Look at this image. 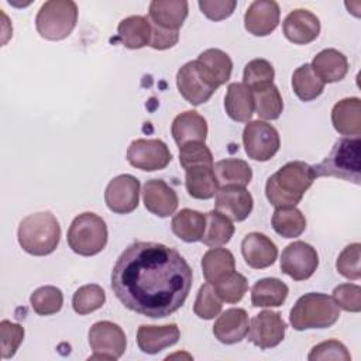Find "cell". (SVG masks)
<instances>
[{"label": "cell", "mask_w": 361, "mask_h": 361, "mask_svg": "<svg viewBox=\"0 0 361 361\" xmlns=\"http://www.w3.org/2000/svg\"><path fill=\"white\" fill-rule=\"evenodd\" d=\"M192 279L190 265L175 248L135 241L117 258L111 271V289L124 307L161 319L183 306Z\"/></svg>", "instance_id": "obj_1"}, {"label": "cell", "mask_w": 361, "mask_h": 361, "mask_svg": "<svg viewBox=\"0 0 361 361\" xmlns=\"http://www.w3.org/2000/svg\"><path fill=\"white\" fill-rule=\"evenodd\" d=\"M316 179L313 166L292 161L281 166L265 183V196L275 207L296 206Z\"/></svg>", "instance_id": "obj_2"}, {"label": "cell", "mask_w": 361, "mask_h": 361, "mask_svg": "<svg viewBox=\"0 0 361 361\" xmlns=\"http://www.w3.org/2000/svg\"><path fill=\"white\" fill-rule=\"evenodd\" d=\"M20 247L35 257L54 252L61 240V226L51 212H37L20 221L17 230Z\"/></svg>", "instance_id": "obj_3"}, {"label": "cell", "mask_w": 361, "mask_h": 361, "mask_svg": "<svg viewBox=\"0 0 361 361\" xmlns=\"http://www.w3.org/2000/svg\"><path fill=\"white\" fill-rule=\"evenodd\" d=\"M338 317L340 309L330 296L310 292L296 300L290 310L289 322L295 330L302 331L331 327Z\"/></svg>", "instance_id": "obj_4"}, {"label": "cell", "mask_w": 361, "mask_h": 361, "mask_svg": "<svg viewBox=\"0 0 361 361\" xmlns=\"http://www.w3.org/2000/svg\"><path fill=\"white\" fill-rule=\"evenodd\" d=\"M360 137L337 140L330 154L313 166L316 178L331 176L360 185Z\"/></svg>", "instance_id": "obj_5"}, {"label": "cell", "mask_w": 361, "mask_h": 361, "mask_svg": "<svg viewBox=\"0 0 361 361\" xmlns=\"http://www.w3.org/2000/svg\"><path fill=\"white\" fill-rule=\"evenodd\" d=\"M109 231L106 221L92 212L76 216L68 228L69 248L83 257H92L103 251L107 244Z\"/></svg>", "instance_id": "obj_6"}, {"label": "cell", "mask_w": 361, "mask_h": 361, "mask_svg": "<svg viewBox=\"0 0 361 361\" xmlns=\"http://www.w3.org/2000/svg\"><path fill=\"white\" fill-rule=\"evenodd\" d=\"M78 21V6L72 0L45 1L37 13L35 27L38 34L49 41L66 38Z\"/></svg>", "instance_id": "obj_7"}, {"label": "cell", "mask_w": 361, "mask_h": 361, "mask_svg": "<svg viewBox=\"0 0 361 361\" xmlns=\"http://www.w3.org/2000/svg\"><path fill=\"white\" fill-rule=\"evenodd\" d=\"M176 86L182 97L193 106L206 103L219 89L196 59L189 61L179 68L176 73Z\"/></svg>", "instance_id": "obj_8"}, {"label": "cell", "mask_w": 361, "mask_h": 361, "mask_svg": "<svg viewBox=\"0 0 361 361\" xmlns=\"http://www.w3.org/2000/svg\"><path fill=\"white\" fill-rule=\"evenodd\" d=\"M89 345L93 355L89 360H118L127 347V338L123 329L109 320L96 322L89 329Z\"/></svg>", "instance_id": "obj_9"}, {"label": "cell", "mask_w": 361, "mask_h": 361, "mask_svg": "<svg viewBox=\"0 0 361 361\" xmlns=\"http://www.w3.org/2000/svg\"><path fill=\"white\" fill-rule=\"evenodd\" d=\"M243 144L248 158L259 162L269 161L281 147L276 128L267 121H248L243 131Z\"/></svg>", "instance_id": "obj_10"}, {"label": "cell", "mask_w": 361, "mask_h": 361, "mask_svg": "<svg viewBox=\"0 0 361 361\" xmlns=\"http://www.w3.org/2000/svg\"><path fill=\"white\" fill-rule=\"evenodd\" d=\"M172 154L162 140L138 138L131 141L127 148V161L131 166L152 172L168 166Z\"/></svg>", "instance_id": "obj_11"}, {"label": "cell", "mask_w": 361, "mask_h": 361, "mask_svg": "<svg viewBox=\"0 0 361 361\" xmlns=\"http://www.w3.org/2000/svg\"><path fill=\"white\" fill-rule=\"evenodd\" d=\"M281 271L293 281L309 279L319 267L317 251L305 241H293L281 255Z\"/></svg>", "instance_id": "obj_12"}, {"label": "cell", "mask_w": 361, "mask_h": 361, "mask_svg": "<svg viewBox=\"0 0 361 361\" xmlns=\"http://www.w3.org/2000/svg\"><path fill=\"white\" fill-rule=\"evenodd\" d=\"M140 200V180L128 173L113 178L104 190V202L110 212L128 214L134 212Z\"/></svg>", "instance_id": "obj_13"}, {"label": "cell", "mask_w": 361, "mask_h": 361, "mask_svg": "<svg viewBox=\"0 0 361 361\" xmlns=\"http://www.w3.org/2000/svg\"><path fill=\"white\" fill-rule=\"evenodd\" d=\"M286 323L281 313L272 310H262L255 314L248 327V340L261 350L276 347L283 338Z\"/></svg>", "instance_id": "obj_14"}, {"label": "cell", "mask_w": 361, "mask_h": 361, "mask_svg": "<svg viewBox=\"0 0 361 361\" xmlns=\"http://www.w3.org/2000/svg\"><path fill=\"white\" fill-rule=\"evenodd\" d=\"M252 207L254 199L243 186H223L216 193V210L233 221H244Z\"/></svg>", "instance_id": "obj_15"}, {"label": "cell", "mask_w": 361, "mask_h": 361, "mask_svg": "<svg viewBox=\"0 0 361 361\" xmlns=\"http://www.w3.org/2000/svg\"><path fill=\"white\" fill-rule=\"evenodd\" d=\"M279 6L274 0L252 1L244 16L245 30L255 37L269 35L279 24Z\"/></svg>", "instance_id": "obj_16"}, {"label": "cell", "mask_w": 361, "mask_h": 361, "mask_svg": "<svg viewBox=\"0 0 361 361\" xmlns=\"http://www.w3.org/2000/svg\"><path fill=\"white\" fill-rule=\"evenodd\" d=\"M282 31L288 41L298 45H306L319 37L320 21L312 11L296 8L285 17Z\"/></svg>", "instance_id": "obj_17"}, {"label": "cell", "mask_w": 361, "mask_h": 361, "mask_svg": "<svg viewBox=\"0 0 361 361\" xmlns=\"http://www.w3.org/2000/svg\"><path fill=\"white\" fill-rule=\"evenodd\" d=\"M241 254L248 267L264 269L271 267L278 257V247L262 233H248L241 241Z\"/></svg>", "instance_id": "obj_18"}, {"label": "cell", "mask_w": 361, "mask_h": 361, "mask_svg": "<svg viewBox=\"0 0 361 361\" xmlns=\"http://www.w3.org/2000/svg\"><path fill=\"white\" fill-rule=\"evenodd\" d=\"M142 200L148 212L158 217H168L178 209V195L162 179H149L142 188Z\"/></svg>", "instance_id": "obj_19"}, {"label": "cell", "mask_w": 361, "mask_h": 361, "mask_svg": "<svg viewBox=\"0 0 361 361\" xmlns=\"http://www.w3.org/2000/svg\"><path fill=\"white\" fill-rule=\"evenodd\" d=\"M248 314L241 307H231L223 312L213 326L214 337L223 344H235L248 334Z\"/></svg>", "instance_id": "obj_20"}, {"label": "cell", "mask_w": 361, "mask_h": 361, "mask_svg": "<svg viewBox=\"0 0 361 361\" xmlns=\"http://www.w3.org/2000/svg\"><path fill=\"white\" fill-rule=\"evenodd\" d=\"M179 337L180 333L175 323L164 326L141 324L137 330V344L145 354H158L159 351L176 344Z\"/></svg>", "instance_id": "obj_21"}, {"label": "cell", "mask_w": 361, "mask_h": 361, "mask_svg": "<svg viewBox=\"0 0 361 361\" xmlns=\"http://www.w3.org/2000/svg\"><path fill=\"white\" fill-rule=\"evenodd\" d=\"M189 11V4L185 0H154L149 3L148 18L152 24L165 28L178 31Z\"/></svg>", "instance_id": "obj_22"}, {"label": "cell", "mask_w": 361, "mask_h": 361, "mask_svg": "<svg viewBox=\"0 0 361 361\" xmlns=\"http://www.w3.org/2000/svg\"><path fill=\"white\" fill-rule=\"evenodd\" d=\"M331 123L341 135L360 137L361 100L358 97H345L337 102L331 110Z\"/></svg>", "instance_id": "obj_23"}, {"label": "cell", "mask_w": 361, "mask_h": 361, "mask_svg": "<svg viewBox=\"0 0 361 361\" xmlns=\"http://www.w3.org/2000/svg\"><path fill=\"white\" fill-rule=\"evenodd\" d=\"M172 137L178 147L192 141H206L207 123L206 118L195 110H186L178 114L171 126Z\"/></svg>", "instance_id": "obj_24"}, {"label": "cell", "mask_w": 361, "mask_h": 361, "mask_svg": "<svg viewBox=\"0 0 361 361\" xmlns=\"http://www.w3.org/2000/svg\"><path fill=\"white\" fill-rule=\"evenodd\" d=\"M310 66L324 85L340 82L348 72L347 56L334 48L320 51L313 58Z\"/></svg>", "instance_id": "obj_25"}, {"label": "cell", "mask_w": 361, "mask_h": 361, "mask_svg": "<svg viewBox=\"0 0 361 361\" xmlns=\"http://www.w3.org/2000/svg\"><path fill=\"white\" fill-rule=\"evenodd\" d=\"M227 116L238 123H248L254 113L252 92L244 83H230L224 97Z\"/></svg>", "instance_id": "obj_26"}, {"label": "cell", "mask_w": 361, "mask_h": 361, "mask_svg": "<svg viewBox=\"0 0 361 361\" xmlns=\"http://www.w3.org/2000/svg\"><path fill=\"white\" fill-rule=\"evenodd\" d=\"M185 186L189 196L193 199H212L219 190V182L216 179L213 166L197 165L185 169Z\"/></svg>", "instance_id": "obj_27"}, {"label": "cell", "mask_w": 361, "mask_h": 361, "mask_svg": "<svg viewBox=\"0 0 361 361\" xmlns=\"http://www.w3.org/2000/svg\"><path fill=\"white\" fill-rule=\"evenodd\" d=\"M202 271L206 282L214 285L235 271L234 255L227 248L213 247L202 258Z\"/></svg>", "instance_id": "obj_28"}, {"label": "cell", "mask_w": 361, "mask_h": 361, "mask_svg": "<svg viewBox=\"0 0 361 361\" xmlns=\"http://www.w3.org/2000/svg\"><path fill=\"white\" fill-rule=\"evenodd\" d=\"M118 39L128 49H140L149 45L151 21L144 16H130L118 23Z\"/></svg>", "instance_id": "obj_29"}, {"label": "cell", "mask_w": 361, "mask_h": 361, "mask_svg": "<svg viewBox=\"0 0 361 361\" xmlns=\"http://www.w3.org/2000/svg\"><path fill=\"white\" fill-rule=\"evenodd\" d=\"M289 293V288L278 278H264L251 288V303L254 307L282 306Z\"/></svg>", "instance_id": "obj_30"}, {"label": "cell", "mask_w": 361, "mask_h": 361, "mask_svg": "<svg viewBox=\"0 0 361 361\" xmlns=\"http://www.w3.org/2000/svg\"><path fill=\"white\" fill-rule=\"evenodd\" d=\"M171 228L185 243L200 241L206 228V214L192 209H182L172 217Z\"/></svg>", "instance_id": "obj_31"}, {"label": "cell", "mask_w": 361, "mask_h": 361, "mask_svg": "<svg viewBox=\"0 0 361 361\" xmlns=\"http://www.w3.org/2000/svg\"><path fill=\"white\" fill-rule=\"evenodd\" d=\"M219 188L223 186H243L245 188L252 179L251 166L238 158H226L213 165Z\"/></svg>", "instance_id": "obj_32"}, {"label": "cell", "mask_w": 361, "mask_h": 361, "mask_svg": "<svg viewBox=\"0 0 361 361\" xmlns=\"http://www.w3.org/2000/svg\"><path fill=\"white\" fill-rule=\"evenodd\" d=\"M217 86L228 82L233 72L231 58L219 48H209L199 54L196 59Z\"/></svg>", "instance_id": "obj_33"}, {"label": "cell", "mask_w": 361, "mask_h": 361, "mask_svg": "<svg viewBox=\"0 0 361 361\" xmlns=\"http://www.w3.org/2000/svg\"><path fill=\"white\" fill-rule=\"evenodd\" d=\"M234 234V226L231 220L217 210L206 213V228L202 237V243L207 247H220L227 244Z\"/></svg>", "instance_id": "obj_34"}, {"label": "cell", "mask_w": 361, "mask_h": 361, "mask_svg": "<svg viewBox=\"0 0 361 361\" xmlns=\"http://www.w3.org/2000/svg\"><path fill=\"white\" fill-rule=\"evenodd\" d=\"M254 96V110L262 120H276L282 114L283 100L274 83L251 90Z\"/></svg>", "instance_id": "obj_35"}, {"label": "cell", "mask_w": 361, "mask_h": 361, "mask_svg": "<svg viewBox=\"0 0 361 361\" xmlns=\"http://www.w3.org/2000/svg\"><path fill=\"white\" fill-rule=\"evenodd\" d=\"M272 228L285 238H295L306 230V219L296 206L276 207L272 214Z\"/></svg>", "instance_id": "obj_36"}, {"label": "cell", "mask_w": 361, "mask_h": 361, "mask_svg": "<svg viewBox=\"0 0 361 361\" xmlns=\"http://www.w3.org/2000/svg\"><path fill=\"white\" fill-rule=\"evenodd\" d=\"M292 89L302 102H310L323 93L324 82L313 72L310 63H303L292 75Z\"/></svg>", "instance_id": "obj_37"}, {"label": "cell", "mask_w": 361, "mask_h": 361, "mask_svg": "<svg viewBox=\"0 0 361 361\" xmlns=\"http://www.w3.org/2000/svg\"><path fill=\"white\" fill-rule=\"evenodd\" d=\"M32 310L39 316L55 314L62 309L63 295L62 290L52 285H45L35 289L30 296Z\"/></svg>", "instance_id": "obj_38"}, {"label": "cell", "mask_w": 361, "mask_h": 361, "mask_svg": "<svg viewBox=\"0 0 361 361\" xmlns=\"http://www.w3.org/2000/svg\"><path fill=\"white\" fill-rule=\"evenodd\" d=\"M106 302L104 289L96 283H89L80 286L72 296V307L80 314H89L97 309H100Z\"/></svg>", "instance_id": "obj_39"}, {"label": "cell", "mask_w": 361, "mask_h": 361, "mask_svg": "<svg viewBox=\"0 0 361 361\" xmlns=\"http://www.w3.org/2000/svg\"><path fill=\"white\" fill-rule=\"evenodd\" d=\"M275 78V71L274 66L269 61L257 58L250 61L244 66V73H243V83L250 89L255 90L259 89L265 85L274 83Z\"/></svg>", "instance_id": "obj_40"}, {"label": "cell", "mask_w": 361, "mask_h": 361, "mask_svg": "<svg viewBox=\"0 0 361 361\" xmlns=\"http://www.w3.org/2000/svg\"><path fill=\"white\" fill-rule=\"evenodd\" d=\"M223 307V300L219 298L214 286L209 282L203 283L199 288L197 296L195 299L193 312L199 319L212 320L214 319Z\"/></svg>", "instance_id": "obj_41"}, {"label": "cell", "mask_w": 361, "mask_h": 361, "mask_svg": "<svg viewBox=\"0 0 361 361\" xmlns=\"http://www.w3.org/2000/svg\"><path fill=\"white\" fill-rule=\"evenodd\" d=\"M219 298L227 303H237L248 289L247 278L240 272H231L228 276L213 285Z\"/></svg>", "instance_id": "obj_42"}, {"label": "cell", "mask_w": 361, "mask_h": 361, "mask_svg": "<svg viewBox=\"0 0 361 361\" xmlns=\"http://www.w3.org/2000/svg\"><path fill=\"white\" fill-rule=\"evenodd\" d=\"M179 164L183 169L197 165H214L212 151L203 141H192L179 147Z\"/></svg>", "instance_id": "obj_43"}, {"label": "cell", "mask_w": 361, "mask_h": 361, "mask_svg": "<svg viewBox=\"0 0 361 361\" xmlns=\"http://www.w3.org/2000/svg\"><path fill=\"white\" fill-rule=\"evenodd\" d=\"M360 257H361V244L353 243L347 245L338 255L336 268L338 274L347 279L357 281L361 278L360 269Z\"/></svg>", "instance_id": "obj_44"}, {"label": "cell", "mask_w": 361, "mask_h": 361, "mask_svg": "<svg viewBox=\"0 0 361 361\" xmlns=\"http://www.w3.org/2000/svg\"><path fill=\"white\" fill-rule=\"evenodd\" d=\"M24 340V327L10 320H1L0 323V341L1 357L11 358Z\"/></svg>", "instance_id": "obj_45"}, {"label": "cell", "mask_w": 361, "mask_h": 361, "mask_svg": "<svg viewBox=\"0 0 361 361\" xmlns=\"http://www.w3.org/2000/svg\"><path fill=\"white\" fill-rule=\"evenodd\" d=\"M331 299L338 309L358 313L361 310V288L355 283H341L334 288Z\"/></svg>", "instance_id": "obj_46"}, {"label": "cell", "mask_w": 361, "mask_h": 361, "mask_svg": "<svg viewBox=\"0 0 361 361\" xmlns=\"http://www.w3.org/2000/svg\"><path fill=\"white\" fill-rule=\"evenodd\" d=\"M307 360L316 361V360H341V361H350L351 355L345 345L340 343L338 340H327L323 341L317 345H314L309 355Z\"/></svg>", "instance_id": "obj_47"}, {"label": "cell", "mask_w": 361, "mask_h": 361, "mask_svg": "<svg viewBox=\"0 0 361 361\" xmlns=\"http://www.w3.org/2000/svg\"><path fill=\"white\" fill-rule=\"evenodd\" d=\"M199 8L202 10V13L213 21H221L228 18L235 6L237 1L234 0H199Z\"/></svg>", "instance_id": "obj_48"}, {"label": "cell", "mask_w": 361, "mask_h": 361, "mask_svg": "<svg viewBox=\"0 0 361 361\" xmlns=\"http://www.w3.org/2000/svg\"><path fill=\"white\" fill-rule=\"evenodd\" d=\"M179 41V31L165 30L151 23V41L149 47L158 51L172 48Z\"/></svg>", "instance_id": "obj_49"}]
</instances>
